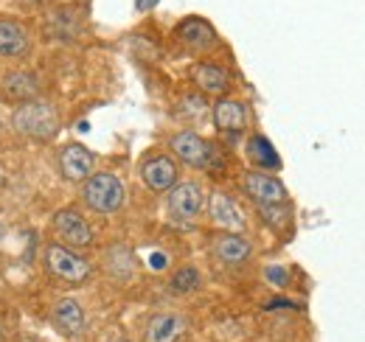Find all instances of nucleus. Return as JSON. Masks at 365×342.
Instances as JSON below:
<instances>
[{"label": "nucleus", "mask_w": 365, "mask_h": 342, "mask_svg": "<svg viewBox=\"0 0 365 342\" xmlns=\"http://www.w3.org/2000/svg\"><path fill=\"white\" fill-rule=\"evenodd\" d=\"M11 127L26 138L34 140H51L59 132V115L56 110L46 101H26L14 110L11 115Z\"/></svg>", "instance_id": "nucleus-1"}, {"label": "nucleus", "mask_w": 365, "mask_h": 342, "mask_svg": "<svg viewBox=\"0 0 365 342\" xmlns=\"http://www.w3.org/2000/svg\"><path fill=\"white\" fill-rule=\"evenodd\" d=\"M82 197L96 214H115L124 205V182L110 171H98L85 180Z\"/></svg>", "instance_id": "nucleus-2"}, {"label": "nucleus", "mask_w": 365, "mask_h": 342, "mask_svg": "<svg viewBox=\"0 0 365 342\" xmlns=\"http://www.w3.org/2000/svg\"><path fill=\"white\" fill-rule=\"evenodd\" d=\"M48 269L53 278L68 281V284H82L91 278V264L82 256H76L73 250H68L65 244H51L46 250Z\"/></svg>", "instance_id": "nucleus-3"}, {"label": "nucleus", "mask_w": 365, "mask_h": 342, "mask_svg": "<svg viewBox=\"0 0 365 342\" xmlns=\"http://www.w3.org/2000/svg\"><path fill=\"white\" fill-rule=\"evenodd\" d=\"M172 152L180 157L185 166L191 169H208L211 160H214V149L208 140H202L197 132L185 129V132H178L172 138Z\"/></svg>", "instance_id": "nucleus-4"}, {"label": "nucleus", "mask_w": 365, "mask_h": 342, "mask_svg": "<svg viewBox=\"0 0 365 342\" xmlns=\"http://www.w3.org/2000/svg\"><path fill=\"white\" fill-rule=\"evenodd\" d=\"M53 230H56L59 242L68 247H88L93 242V227L88 224V219L73 208H65L53 216Z\"/></svg>", "instance_id": "nucleus-5"}, {"label": "nucleus", "mask_w": 365, "mask_h": 342, "mask_svg": "<svg viewBox=\"0 0 365 342\" xmlns=\"http://www.w3.org/2000/svg\"><path fill=\"white\" fill-rule=\"evenodd\" d=\"M59 171H62L65 180L82 182L91 174H96V157H93L91 149H85L82 143H68L59 152Z\"/></svg>", "instance_id": "nucleus-6"}, {"label": "nucleus", "mask_w": 365, "mask_h": 342, "mask_svg": "<svg viewBox=\"0 0 365 342\" xmlns=\"http://www.w3.org/2000/svg\"><path fill=\"white\" fill-rule=\"evenodd\" d=\"M245 191L259 202V205H273V202H284L287 200V188L281 180H275L264 171H247L242 177Z\"/></svg>", "instance_id": "nucleus-7"}, {"label": "nucleus", "mask_w": 365, "mask_h": 342, "mask_svg": "<svg viewBox=\"0 0 365 342\" xmlns=\"http://www.w3.org/2000/svg\"><path fill=\"white\" fill-rule=\"evenodd\" d=\"M166 205H169V214L175 219L188 222L202 211V188L197 182H178V185H172Z\"/></svg>", "instance_id": "nucleus-8"}, {"label": "nucleus", "mask_w": 365, "mask_h": 342, "mask_svg": "<svg viewBox=\"0 0 365 342\" xmlns=\"http://www.w3.org/2000/svg\"><path fill=\"white\" fill-rule=\"evenodd\" d=\"M140 180L146 182V188L152 191H169L178 182V166L172 157L166 155H155L140 166Z\"/></svg>", "instance_id": "nucleus-9"}, {"label": "nucleus", "mask_w": 365, "mask_h": 342, "mask_svg": "<svg viewBox=\"0 0 365 342\" xmlns=\"http://www.w3.org/2000/svg\"><path fill=\"white\" fill-rule=\"evenodd\" d=\"M29 53V34L17 20L0 17V56L3 59H17Z\"/></svg>", "instance_id": "nucleus-10"}, {"label": "nucleus", "mask_w": 365, "mask_h": 342, "mask_svg": "<svg viewBox=\"0 0 365 342\" xmlns=\"http://www.w3.org/2000/svg\"><path fill=\"white\" fill-rule=\"evenodd\" d=\"M37 93H40V79L34 73H26V71L6 73V79H3V98L6 101H17V104L37 101L34 98Z\"/></svg>", "instance_id": "nucleus-11"}, {"label": "nucleus", "mask_w": 365, "mask_h": 342, "mask_svg": "<svg viewBox=\"0 0 365 342\" xmlns=\"http://www.w3.org/2000/svg\"><path fill=\"white\" fill-rule=\"evenodd\" d=\"M85 309L76 303L73 298H62L53 306V326L62 331V334H82L85 331Z\"/></svg>", "instance_id": "nucleus-12"}, {"label": "nucleus", "mask_w": 365, "mask_h": 342, "mask_svg": "<svg viewBox=\"0 0 365 342\" xmlns=\"http://www.w3.org/2000/svg\"><path fill=\"white\" fill-rule=\"evenodd\" d=\"M185 331V320L180 314H155L146 326L143 342H178Z\"/></svg>", "instance_id": "nucleus-13"}, {"label": "nucleus", "mask_w": 365, "mask_h": 342, "mask_svg": "<svg viewBox=\"0 0 365 342\" xmlns=\"http://www.w3.org/2000/svg\"><path fill=\"white\" fill-rule=\"evenodd\" d=\"M214 124L222 132H242L247 124V107L236 98H222L214 107Z\"/></svg>", "instance_id": "nucleus-14"}, {"label": "nucleus", "mask_w": 365, "mask_h": 342, "mask_svg": "<svg viewBox=\"0 0 365 342\" xmlns=\"http://www.w3.org/2000/svg\"><path fill=\"white\" fill-rule=\"evenodd\" d=\"M211 219H214V224H220V227H225V230H242L245 227V216L239 211V205L230 200L228 194H214L211 197Z\"/></svg>", "instance_id": "nucleus-15"}, {"label": "nucleus", "mask_w": 365, "mask_h": 342, "mask_svg": "<svg viewBox=\"0 0 365 342\" xmlns=\"http://www.w3.org/2000/svg\"><path fill=\"white\" fill-rule=\"evenodd\" d=\"M214 253H217L220 261H225V264H245L250 258V253H253V247H250V242L245 236L225 233V236H220L214 242Z\"/></svg>", "instance_id": "nucleus-16"}, {"label": "nucleus", "mask_w": 365, "mask_h": 342, "mask_svg": "<svg viewBox=\"0 0 365 342\" xmlns=\"http://www.w3.org/2000/svg\"><path fill=\"white\" fill-rule=\"evenodd\" d=\"M178 34H180L182 43L191 45V48H205V45H211L217 40V31L205 20H200V17L182 20L180 26H178Z\"/></svg>", "instance_id": "nucleus-17"}, {"label": "nucleus", "mask_w": 365, "mask_h": 342, "mask_svg": "<svg viewBox=\"0 0 365 342\" xmlns=\"http://www.w3.org/2000/svg\"><path fill=\"white\" fill-rule=\"evenodd\" d=\"M194 82L202 87L205 93H211V95H222L228 90V73L220 65L202 62V65L194 68Z\"/></svg>", "instance_id": "nucleus-18"}, {"label": "nucleus", "mask_w": 365, "mask_h": 342, "mask_svg": "<svg viewBox=\"0 0 365 342\" xmlns=\"http://www.w3.org/2000/svg\"><path fill=\"white\" fill-rule=\"evenodd\" d=\"M247 155H250V160H253L259 169H264V171L281 169V157H278V152L273 149V143H270L264 135H253V138H250V143H247Z\"/></svg>", "instance_id": "nucleus-19"}, {"label": "nucleus", "mask_w": 365, "mask_h": 342, "mask_svg": "<svg viewBox=\"0 0 365 342\" xmlns=\"http://www.w3.org/2000/svg\"><path fill=\"white\" fill-rule=\"evenodd\" d=\"M82 28V23L73 17V9H56L51 17H48V31L59 40H71L76 37Z\"/></svg>", "instance_id": "nucleus-20"}, {"label": "nucleus", "mask_w": 365, "mask_h": 342, "mask_svg": "<svg viewBox=\"0 0 365 342\" xmlns=\"http://www.w3.org/2000/svg\"><path fill=\"white\" fill-rule=\"evenodd\" d=\"M172 289L175 292H194V289H200V272L194 266L178 269L175 278H172Z\"/></svg>", "instance_id": "nucleus-21"}, {"label": "nucleus", "mask_w": 365, "mask_h": 342, "mask_svg": "<svg viewBox=\"0 0 365 342\" xmlns=\"http://www.w3.org/2000/svg\"><path fill=\"white\" fill-rule=\"evenodd\" d=\"M281 202H273V205H259L262 208V216L273 224L275 230H281V227H287L289 224V211L287 208H278Z\"/></svg>", "instance_id": "nucleus-22"}, {"label": "nucleus", "mask_w": 365, "mask_h": 342, "mask_svg": "<svg viewBox=\"0 0 365 342\" xmlns=\"http://www.w3.org/2000/svg\"><path fill=\"white\" fill-rule=\"evenodd\" d=\"M264 275H267V281H270L273 286H287V269H284V266H267Z\"/></svg>", "instance_id": "nucleus-23"}, {"label": "nucleus", "mask_w": 365, "mask_h": 342, "mask_svg": "<svg viewBox=\"0 0 365 342\" xmlns=\"http://www.w3.org/2000/svg\"><path fill=\"white\" fill-rule=\"evenodd\" d=\"M160 0H135V9L138 11H149V9H155Z\"/></svg>", "instance_id": "nucleus-24"}, {"label": "nucleus", "mask_w": 365, "mask_h": 342, "mask_svg": "<svg viewBox=\"0 0 365 342\" xmlns=\"http://www.w3.org/2000/svg\"><path fill=\"white\" fill-rule=\"evenodd\" d=\"M152 266H155V269H163V266H166V258H163V253H155V256H152Z\"/></svg>", "instance_id": "nucleus-25"}, {"label": "nucleus", "mask_w": 365, "mask_h": 342, "mask_svg": "<svg viewBox=\"0 0 365 342\" xmlns=\"http://www.w3.org/2000/svg\"><path fill=\"white\" fill-rule=\"evenodd\" d=\"M3 182H6V177H3V169H0V188H3Z\"/></svg>", "instance_id": "nucleus-26"}, {"label": "nucleus", "mask_w": 365, "mask_h": 342, "mask_svg": "<svg viewBox=\"0 0 365 342\" xmlns=\"http://www.w3.org/2000/svg\"><path fill=\"white\" fill-rule=\"evenodd\" d=\"M0 239H3V227H0Z\"/></svg>", "instance_id": "nucleus-27"}]
</instances>
